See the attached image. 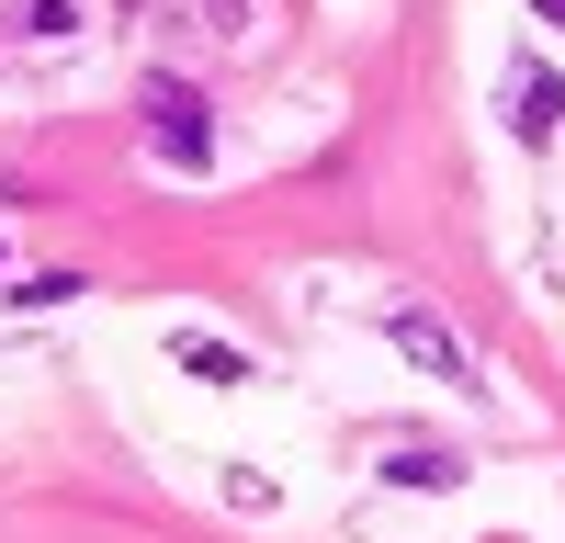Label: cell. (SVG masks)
<instances>
[{
	"mask_svg": "<svg viewBox=\"0 0 565 543\" xmlns=\"http://www.w3.org/2000/svg\"><path fill=\"white\" fill-rule=\"evenodd\" d=\"M463 465H452V453H396V487H452Z\"/></svg>",
	"mask_w": 565,
	"mask_h": 543,
	"instance_id": "5",
	"label": "cell"
},
{
	"mask_svg": "<svg viewBox=\"0 0 565 543\" xmlns=\"http://www.w3.org/2000/svg\"><path fill=\"white\" fill-rule=\"evenodd\" d=\"M148 148H159L170 170H204V159H215V114H204V91L148 79Z\"/></svg>",
	"mask_w": 565,
	"mask_h": 543,
	"instance_id": "1",
	"label": "cell"
},
{
	"mask_svg": "<svg viewBox=\"0 0 565 543\" xmlns=\"http://www.w3.org/2000/svg\"><path fill=\"white\" fill-rule=\"evenodd\" d=\"M385 340H396V351L418 362V374H441V385H463V340L441 329L430 306H396V317H385Z\"/></svg>",
	"mask_w": 565,
	"mask_h": 543,
	"instance_id": "2",
	"label": "cell"
},
{
	"mask_svg": "<svg viewBox=\"0 0 565 543\" xmlns=\"http://www.w3.org/2000/svg\"><path fill=\"white\" fill-rule=\"evenodd\" d=\"M532 12H543V23H554V34H565V0H532Z\"/></svg>",
	"mask_w": 565,
	"mask_h": 543,
	"instance_id": "6",
	"label": "cell"
},
{
	"mask_svg": "<svg viewBox=\"0 0 565 543\" xmlns=\"http://www.w3.org/2000/svg\"><path fill=\"white\" fill-rule=\"evenodd\" d=\"M170 362H181V374H204V385H249V362L226 351V340H204V329H181V340H170Z\"/></svg>",
	"mask_w": 565,
	"mask_h": 543,
	"instance_id": "4",
	"label": "cell"
},
{
	"mask_svg": "<svg viewBox=\"0 0 565 543\" xmlns=\"http://www.w3.org/2000/svg\"><path fill=\"white\" fill-rule=\"evenodd\" d=\"M554 125H565V79L521 57V68H509V136H532V148H543Z\"/></svg>",
	"mask_w": 565,
	"mask_h": 543,
	"instance_id": "3",
	"label": "cell"
}]
</instances>
